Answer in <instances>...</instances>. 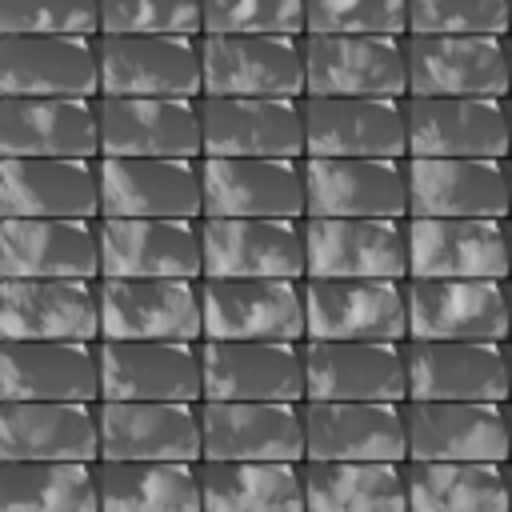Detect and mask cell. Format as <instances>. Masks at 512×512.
<instances>
[{
  "instance_id": "cell-1",
  "label": "cell",
  "mask_w": 512,
  "mask_h": 512,
  "mask_svg": "<svg viewBox=\"0 0 512 512\" xmlns=\"http://www.w3.org/2000/svg\"><path fill=\"white\" fill-rule=\"evenodd\" d=\"M304 280H408V216H304Z\"/></svg>"
},
{
  "instance_id": "cell-2",
  "label": "cell",
  "mask_w": 512,
  "mask_h": 512,
  "mask_svg": "<svg viewBox=\"0 0 512 512\" xmlns=\"http://www.w3.org/2000/svg\"><path fill=\"white\" fill-rule=\"evenodd\" d=\"M408 280H512L508 220L408 216Z\"/></svg>"
},
{
  "instance_id": "cell-3",
  "label": "cell",
  "mask_w": 512,
  "mask_h": 512,
  "mask_svg": "<svg viewBox=\"0 0 512 512\" xmlns=\"http://www.w3.org/2000/svg\"><path fill=\"white\" fill-rule=\"evenodd\" d=\"M304 160V156H300ZM284 156H200L204 216L304 220V164Z\"/></svg>"
},
{
  "instance_id": "cell-4",
  "label": "cell",
  "mask_w": 512,
  "mask_h": 512,
  "mask_svg": "<svg viewBox=\"0 0 512 512\" xmlns=\"http://www.w3.org/2000/svg\"><path fill=\"white\" fill-rule=\"evenodd\" d=\"M100 216L204 220L200 160L100 156Z\"/></svg>"
},
{
  "instance_id": "cell-5",
  "label": "cell",
  "mask_w": 512,
  "mask_h": 512,
  "mask_svg": "<svg viewBox=\"0 0 512 512\" xmlns=\"http://www.w3.org/2000/svg\"><path fill=\"white\" fill-rule=\"evenodd\" d=\"M304 156H408V96H304Z\"/></svg>"
},
{
  "instance_id": "cell-6",
  "label": "cell",
  "mask_w": 512,
  "mask_h": 512,
  "mask_svg": "<svg viewBox=\"0 0 512 512\" xmlns=\"http://www.w3.org/2000/svg\"><path fill=\"white\" fill-rule=\"evenodd\" d=\"M304 96H408V36L304 32Z\"/></svg>"
},
{
  "instance_id": "cell-7",
  "label": "cell",
  "mask_w": 512,
  "mask_h": 512,
  "mask_svg": "<svg viewBox=\"0 0 512 512\" xmlns=\"http://www.w3.org/2000/svg\"><path fill=\"white\" fill-rule=\"evenodd\" d=\"M100 96H204L200 36H100Z\"/></svg>"
},
{
  "instance_id": "cell-8",
  "label": "cell",
  "mask_w": 512,
  "mask_h": 512,
  "mask_svg": "<svg viewBox=\"0 0 512 512\" xmlns=\"http://www.w3.org/2000/svg\"><path fill=\"white\" fill-rule=\"evenodd\" d=\"M204 96H304V36H200Z\"/></svg>"
},
{
  "instance_id": "cell-9",
  "label": "cell",
  "mask_w": 512,
  "mask_h": 512,
  "mask_svg": "<svg viewBox=\"0 0 512 512\" xmlns=\"http://www.w3.org/2000/svg\"><path fill=\"white\" fill-rule=\"evenodd\" d=\"M100 340H204L200 280H100Z\"/></svg>"
},
{
  "instance_id": "cell-10",
  "label": "cell",
  "mask_w": 512,
  "mask_h": 512,
  "mask_svg": "<svg viewBox=\"0 0 512 512\" xmlns=\"http://www.w3.org/2000/svg\"><path fill=\"white\" fill-rule=\"evenodd\" d=\"M100 156L200 160V96H100Z\"/></svg>"
},
{
  "instance_id": "cell-11",
  "label": "cell",
  "mask_w": 512,
  "mask_h": 512,
  "mask_svg": "<svg viewBox=\"0 0 512 512\" xmlns=\"http://www.w3.org/2000/svg\"><path fill=\"white\" fill-rule=\"evenodd\" d=\"M408 216L508 220V156H408Z\"/></svg>"
},
{
  "instance_id": "cell-12",
  "label": "cell",
  "mask_w": 512,
  "mask_h": 512,
  "mask_svg": "<svg viewBox=\"0 0 512 512\" xmlns=\"http://www.w3.org/2000/svg\"><path fill=\"white\" fill-rule=\"evenodd\" d=\"M304 280H200L204 340H292L304 344Z\"/></svg>"
},
{
  "instance_id": "cell-13",
  "label": "cell",
  "mask_w": 512,
  "mask_h": 512,
  "mask_svg": "<svg viewBox=\"0 0 512 512\" xmlns=\"http://www.w3.org/2000/svg\"><path fill=\"white\" fill-rule=\"evenodd\" d=\"M304 340H408L404 280H304Z\"/></svg>"
},
{
  "instance_id": "cell-14",
  "label": "cell",
  "mask_w": 512,
  "mask_h": 512,
  "mask_svg": "<svg viewBox=\"0 0 512 512\" xmlns=\"http://www.w3.org/2000/svg\"><path fill=\"white\" fill-rule=\"evenodd\" d=\"M304 400H408L404 340H304Z\"/></svg>"
},
{
  "instance_id": "cell-15",
  "label": "cell",
  "mask_w": 512,
  "mask_h": 512,
  "mask_svg": "<svg viewBox=\"0 0 512 512\" xmlns=\"http://www.w3.org/2000/svg\"><path fill=\"white\" fill-rule=\"evenodd\" d=\"M408 400H512L508 340H404Z\"/></svg>"
},
{
  "instance_id": "cell-16",
  "label": "cell",
  "mask_w": 512,
  "mask_h": 512,
  "mask_svg": "<svg viewBox=\"0 0 512 512\" xmlns=\"http://www.w3.org/2000/svg\"><path fill=\"white\" fill-rule=\"evenodd\" d=\"M0 280H100V220L0 216Z\"/></svg>"
},
{
  "instance_id": "cell-17",
  "label": "cell",
  "mask_w": 512,
  "mask_h": 512,
  "mask_svg": "<svg viewBox=\"0 0 512 512\" xmlns=\"http://www.w3.org/2000/svg\"><path fill=\"white\" fill-rule=\"evenodd\" d=\"M204 280L200 220L100 216V280Z\"/></svg>"
},
{
  "instance_id": "cell-18",
  "label": "cell",
  "mask_w": 512,
  "mask_h": 512,
  "mask_svg": "<svg viewBox=\"0 0 512 512\" xmlns=\"http://www.w3.org/2000/svg\"><path fill=\"white\" fill-rule=\"evenodd\" d=\"M308 216H408V156H304Z\"/></svg>"
},
{
  "instance_id": "cell-19",
  "label": "cell",
  "mask_w": 512,
  "mask_h": 512,
  "mask_svg": "<svg viewBox=\"0 0 512 512\" xmlns=\"http://www.w3.org/2000/svg\"><path fill=\"white\" fill-rule=\"evenodd\" d=\"M408 340H508V280H404Z\"/></svg>"
},
{
  "instance_id": "cell-20",
  "label": "cell",
  "mask_w": 512,
  "mask_h": 512,
  "mask_svg": "<svg viewBox=\"0 0 512 512\" xmlns=\"http://www.w3.org/2000/svg\"><path fill=\"white\" fill-rule=\"evenodd\" d=\"M304 460H408L404 404L304 400Z\"/></svg>"
},
{
  "instance_id": "cell-21",
  "label": "cell",
  "mask_w": 512,
  "mask_h": 512,
  "mask_svg": "<svg viewBox=\"0 0 512 512\" xmlns=\"http://www.w3.org/2000/svg\"><path fill=\"white\" fill-rule=\"evenodd\" d=\"M204 156H304V96H200Z\"/></svg>"
},
{
  "instance_id": "cell-22",
  "label": "cell",
  "mask_w": 512,
  "mask_h": 512,
  "mask_svg": "<svg viewBox=\"0 0 512 512\" xmlns=\"http://www.w3.org/2000/svg\"><path fill=\"white\" fill-rule=\"evenodd\" d=\"M304 404V400H300ZM292 400H200L204 460H304V412Z\"/></svg>"
},
{
  "instance_id": "cell-23",
  "label": "cell",
  "mask_w": 512,
  "mask_h": 512,
  "mask_svg": "<svg viewBox=\"0 0 512 512\" xmlns=\"http://www.w3.org/2000/svg\"><path fill=\"white\" fill-rule=\"evenodd\" d=\"M204 276L224 280H304L300 220H240L204 216Z\"/></svg>"
},
{
  "instance_id": "cell-24",
  "label": "cell",
  "mask_w": 512,
  "mask_h": 512,
  "mask_svg": "<svg viewBox=\"0 0 512 512\" xmlns=\"http://www.w3.org/2000/svg\"><path fill=\"white\" fill-rule=\"evenodd\" d=\"M204 400H304V348L292 340H200Z\"/></svg>"
},
{
  "instance_id": "cell-25",
  "label": "cell",
  "mask_w": 512,
  "mask_h": 512,
  "mask_svg": "<svg viewBox=\"0 0 512 512\" xmlns=\"http://www.w3.org/2000/svg\"><path fill=\"white\" fill-rule=\"evenodd\" d=\"M100 460H204L200 412L188 400H100Z\"/></svg>"
},
{
  "instance_id": "cell-26",
  "label": "cell",
  "mask_w": 512,
  "mask_h": 512,
  "mask_svg": "<svg viewBox=\"0 0 512 512\" xmlns=\"http://www.w3.org/2000/svg\"><path fill=\"white\" fill-rule=\"evenodd\" d=\"M408 460L508 464V404L496 400H404Z\"/></svg>"
},
{
  "instance_id": "cell-27",
  "label": "cell",
  "mask_w": 512,
  "mask_h": 512,
  "mask_svg": "<svg viewBox=\"0 0 512 512\" xmlns=\"http://www.w3.org/2000/svg\"><path fill=\"white\" fill-rule=\"evenodd\" d=\"M408 96H512L508 36H408Z\"/></svg>"
},
{
  "instance_id": "cell-28",
  "label": "cell",
  "mask_w": 512,
  "mask_h": 512,
  "mask_svg": "<svg viewBox=\"0 0 512 512\" xmlns=\"http://www.w3.org/2000/svg\"><path fill=\"white\" fill-rule=\"evenodd\" d=\"M0 216L100 220V160L80 156H4Z\"/></svg>"
},
{
  "instance_id": "cell-29",
  "label": "cell",
  "mask_w": 512,
  "mask_h": 512,
  "mask_svg": "<svg viewBox=\"0 0 512 512\" xmlns=\"http://www.w3.org/2000/svg\"><path fill=\"white\" fill-rule=\"evenodd\" d=\"M100 400H204L200 344L100 340Z\"/></svg>"
},
{
  "instance_id": "cell-30",
  "label": "cell",
  "mask_w": 512,
  "mask_h": 512,
  "mask_svg": "<svg viewBox=\"0 0 512 512\" xmlns=\"http://www.w3.org/2000/svg\"><path fill=\"white\" fill-rule=\"evenodd\" d=\"M0 156L100 160V96H4Z\"/></svg>"
},
{
  "instance_id": "cell-31",
  "label": "cell",
  "mask_w": 512,
  "mask_h": 512,
  "mask_svg": "<svg viewBox=\"0 0 512 512\" xmlns=\"http://www.w3.org/2000/svg\"><path fill=\"white\" fill-rule=\"evenodd\" d=\"M408 156H512L508 96H408Z\"/></svg>"
},
{
  "instance_id": "cell-32",
  "label": "cell",
  "mask_w": 512,
  "mask_h": 512,
  "mask_svg": "<svg viewBox=\"0 0 512 512\" xmlns=\"http://www.w3.org/2000/svg\"><path fill=\"white\" fill-rule=\"evenodd\" d=\"M4 340H100V280H0Z\"/></svg>"
},
{
  "instance_id": "cell-33",
  "label": "cell",
  "mask_w": 512,
  "mask_h": 512,
  "mask_svg": "<svg viewBox=\"0 0 512 512\" xmlns=\"http://www.w3.org/2000/svg\"><path fill=\"white\" fill-rule=\"evenodd\" d=\"M0 400H100V340H4Z\"/></svg>"
},
{
  "instance_id": "cell-34",
  "label": "cell",
  "mask_w": 512,
  "mask_h": 512,
  "mask_svg": "<svg viewBox=\"0 0 512 512\" xmlns=\"http://www.w3.org/2000/svg\"><path fill=\"white\" fill-rule=\"evenodd\" d=\"M4 96H100V36H4Z\"/></svg>"
},
{
  "instance_id": "cell-35",
  "label": "cell",
  "mask_w": 512,
  "mask_h": 512,
  "mask_svg": "<svg viewBox=\"0 0 512 512\" xmlns=\"http://www.w3.org/2000/svg\"><path fill=\"white\" fill-rule=\"evenodd\" d=\"M96 404L88 400H4L0 404V460L100 464Z\"/></svg>"
},
{
  "instance_id": "cell-36",
  "label": "cell",
  "mask_w": 512,
  "mask_h": 512,
  "mask_svg": "<svg viewBox=\"0 0 512 512\" xmlns=\"http://www.w3.org/2000/svg\"><path fill=\"white\" fill-rule=\"evenodd\" d=\"M300 464L292 460H200L196 476H200L204 512H308Z\"/></svg>"
},
{
  "instance_id": "cell-37",
  "label": "cell",
  "mask_w": 512,
  "mask_h": 512,
  "mask_svg": "<svg viewBox=\"0 0 512 512\" xmlns=\"http://www.w3.org/2000/svg\"><path fill=\"white\" fill-rule=\"evenodd\" d=\"M300 472L308 512H408L396 460H304Z\"/></svg>"
},
{
  "instance_id": "cell-38",
  "label": "cell",
  "mask_w": 512,
  "mask_h": 512,
  "mask_svg": "<svg viewBox=\"0 0 512 512\" xmlns=\"http://www.w3.org/2000/svg\"><path fill=\"white\" fill-rule=\"evenodd\" d=\"M408 512H508V464L404 460Z\"/></svg>"
},
{
  "instance_id": "cell-39",
  "label": "cell",
  "mask_w": 512,
  "mask_h": 512,
  "mask_svg": "<svg viewBox=\"0 0 512 512\" xmlns=\"http://www.w3.org/2000/svg\"><path fill=\"white\" fill-rule=\"evenodd\" d=\"M100 512H204L196 464L100 460Z\"/></svg>"
},
{
  "instance_id": "cell-40",
  "label": "cell",
  "mask_w": 512,
  "mask_h": 512,
  "mask_svg": "<svg viewBox=\"0 0 512 512\" xmlns=\"http://www.w3.org/2000/svg\"><path fill=\"white\" fill-rule=\"evenodd\" d=\"M0 512H100V480L88 460H4Z\"/></svg>"
},
{
  "instance_id": "cell-41",
  "label": "cell",
  "mask_w": 512,
  "mask_h": 512,
  "mask_svg": "<svg viewBox=\"0 0 512 512\" xmlns=\"http://www.w3.org/2000/svg\"><path fill=\"white\" fill-rule=\"evenodd\" d=\"M312 36H408V0H304Z\"/></svg>"
},
{
  "instance_id": "cell-42",
  "label": "cell",
  "mask_w": 512,
  "mask_h": 512,
  "mask_svg": "<svg viewBox=\"0 0 512 512\" xmlns=\"http://www.w3.org/2000/svg\"><path fill=\"white\" fill-rule=\"evenodd\" d=\"M408 36H512L508 0H408Z\"/></svg>"
},
{
  "instance_id": "cell-43",
  "label": "cell",
  "mask_w": 512,
  "mask_h": 512,
  "mask_svg": "<svg viewBox=\"0 0 512 512\" xmlns=\"http://www.w3.org/2000/svg\"><path fill=\"white\" fill-rule=\"evenodd\" d=\"M4 36H100V0H0Z\"/></svg>"
},
{
  "instance_id": "cell-44",
  "label": "cell",
  "mask_w": 512,
  "mask_h": 512,
  "mask_svg": "<svg viewBox=\"0 0 512 512\" xmlns=\"http://www.w3.org/2000/svg\"><path fill=\"white\" fill-rule=\"evenodd\" d=\"M200 36L204 12L200 0H100V36Z\"/></svg>"
},
{
  "instance_id": "cell-45",
  "label": "cell",
  "mask_w": 512,
  "mask_h": 512,
  "mask_svg": "<svg viewBox=\"0 0 512 512\" xmlns=\"http://www.w3.org/2000/svg\"><path fill=\"white\" fill-rule=\"evenodd\" d=\"M200 36H252L284 32L304 36V0H200Z\"/></svg>"
},
{
  "instance_id": "cell-46",
  "label": "cell",
  "mask_w": 512,
  "mask_h": 512,
  "mask_svg": "<svg viewBox=\"0 0 512 512\" xmlns=\"http://www.w3.org/2000/svg\"><path fill=\"white\" fill-rule=\"evenodd\" d=\"M508 452H512V400H508ZM512 460V456H508Z\"/></svg>"
},
{
  "instance_id": "cell-47",
  "label": "cell",
  "mask_w": 512,
  "mask_h": 512,
  "mask_svg": "<svg viewBox=\"0 0 512 512\" xmlns=\"http://www.w3.org/2000/svg\"><path fill=\"white\" fill-rule=\"evenodd\" d=\"M508 148H512V96H508Z\"/></svg>"
},
{
  "instance_id": "cell-48",
  "label": "cell",
  "mask_w": 512,
  "mask_h": 512,
  "mask_svg": "<svg viewBox=\"0 0 512 512\" xmlns=\"http://www.w3.org/2000/svg\"><path fill=\"white\" fill-rule=\"evenodd\" d=\"M508 512H512V460H508Z\"/></svg>"
},
{
  "instance_id": "cell-49",
  "label": "cell",
  "mask_w": 512,
  "mask_h": 512,
  "mask_svg": "<svg viewBox=\"0 0 512 512\" xmlns=\"http://www.w3.org/2000/svg\"><path fill=\"white\" fill-rule=\"evenodd\" d=\"M508 256H512V216H508Z\"/></svg>"
},
{
  "instance_id": "cell-50",
  "label": "cell",
  "mask_w": 512,
  "mask_h": 512,
  "mask_svg": "<svg viewBox=\"0 0 512 512\" xmlns=\"http://www.w3.org/2000/svg\"><path fill=\"white\" fill-rule=\"evenodd\" d=\"M508 72H512V36H508Z\"/></svg>"
},
{
  "instance_id": "cell-51",
  "label": "cell",
  "mask_w": 512,
  "mask_h": 512,
  "mask_svg": "<svg viewBox=\"0 0 512 512\" xmlns=\"http://www.w3.org/2000/svg\"><path fill=\"white\" fill-rule=\"evenodd\" d=\"M508 372H512V340H508Z\"/></svg>"
},
{
  "instance_id": "cell-52",
  "label": "cell",
  "mask_w": 512,
  "mask_h": 512,
  "mask_svg": "<svg viewBox=\"0 0 512 512\" xmlns=\"http://www.w3.org/2000/svg\"><path fill=\"white\" fill-rule=\"evenodd\" d=\"M508 184H512V156H508Z\"/></svg>"
},
{
  "instance_id": "cell-53",
  "label": "cell",
  "mask_w": 512,
  "mask_h": 512,
  "mask_svg": "<svg viewBox=\"0 0 512 512\" xmlns=\"http://www.w3.org/2000/svg\"><path fill=\"white\" fill-rule=\"evenodd\" d=\"M508 300H512V280H508ZM508 340H512V336H508Z\"/></svg>"
},
{
  "instance_id": "cell-54",
  "label": "cell",
  "mask_w": 512,
  "mask_h": 512,
  "mask_svg": "<svg viewBox=\"0 0 512 512\" xmlns=\"http://www.w3.org/2000/svg\"><path fill=\"white\" fill-rule=\"evenodd\" d=\"M508 16H512V0H508Z\"/></svg>"
}]
</instances>
